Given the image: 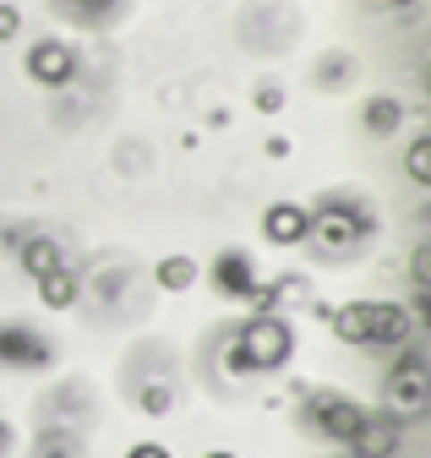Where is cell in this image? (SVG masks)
Wrapping results in <instances>:
<instances>
[{
	"label": "cell",
	"mask_w": 431,
	"mask_h": 458,
	"mask_svg": "<svg viewBox=\"0 0 431 458\" xmlns=\"http://www.w3.org/2000/svg\"><path fill=\"white\" fill-rule=\"evenodd\" d=\"M290 350H295L290 322L274 317V311H257L251 322L235 327L230 350H224V366H230V371H279V366L290 360Z\"/></svg>",
	"instance_id": "obj_1"
},
{
	"label": "cell",
	"mask_w": 431,
	"mask_h": 458,
	"mask_svg": "<svg viewBox=\"0 0 431 458\" xmlns=\"http://www.w3.org/2000/svg\"><path fill=\"white\" fill-rule=\"evenodd\" d=\"M334 333L344 344H366V350H376V344H404L410 338V311L393 306V301H355V306H339L328 311Z\"/></svg>",
	"instance_id": "obj_2"
},
{
	"label": "cell",
	"mask_w": 431,
	"mask_h": 458,
	"mask_svg": "<svg viewBox=\"0 0 431 458\" xmlns=\"http://www.w3.org/2000/svg\"><path fill=\"white\" fill-rule=\"evenodd\" d=\"M371 213L360 202H344V197H328L322 208H311V229H306V241H317L322 251H355L366 235H371Z\"/></svg>",
	"instance_id": "obj_3"
},
{
	"label": "cell",
	"mask_w": 431,
	"mask_h": 458,
	"mask_svg": "<svg viewBox=\"0 0 431 458\" xmlns=\"http://www.w3.org/2000/svg\"><path fill=\"white\" fill-rule=\"evenodd\" d=\"M300 410H306V426H311L317 437H328V442H339V447H350V442L360 437V426L371 420L355 398H344V393H334V387H311Z\"/></svg>",
	"instance_id": "obj_4"
},
{
	"label": "cell",
	"mask_w": 431,
	"mask_h": 458,
	"mask_svg": "<svg viewBox=\"0 0 431 458\" xmlns=\"http://www.w3.org/2000/svg\"><path fill=\"white\" fill-rule=\"evenodd\" d=\"M213 284H219L224 301H246V306H257V311H274V306H279V290H267V284L257 278V262H251L241 246H230V251L213 257Z\"/></svg>",
	"instance_id": "obj_5"
},
{
	"label": "cell",
	"mask_w": 431,
	"mask_h": 458,
	"mask_svg": "<svg viewBox=\"0 0 431 458\" xmlns=\"http://www.w3.org/2000/svg\"><path fill=\"white\" fill-rule=\"evenodd\" d=\"M0 366L44 371V366H55V344H49L33 322H0Z\"/></svg>",
	"instance_id": "obj_6"
},
{
	"label": "cell",
	"mask_w": 431,
	"mask_h": 458,
	"mask_svg": "<svg viewBox=\"0 0 431 458\" xmlns=\"http://www.w3.org/2000/svg\"><path fill=\"white\" fill-rule=\"evenodd\" d=\"M28 77L38 82V88H66L72 77H77V49L66 44V38H38L33 49H28Z\"/></svg>",
	"instance_id": "obj_7"
},
{
	"label": "cell",
	"mask_w": 431,
	"mask_h": 458,
	"mask_svg": "<svg viewBox=\"0 0 431 458\" xmlns=\"http://www.w3.org/2000/svg\"><path fill=\"white\" fill-rule=\"evenodd\" d=\"M306 229H311V208H300V202H274L262 213V235L274 246H300Z\"/></svg>",
	"instance_id": "obj_8"
},
{
	"label": "cell",
	"mask_w": 431,
	"mask_h": 458,
	"mask_svg": "<svg viewBox=\"0 0 431 458\" xmlns=\"http://www.w3.org/2000/svg\"><path fill=\"white\" fill-rule=\"evenodd\" d=\"M55 12L77 28H104V22H115L126 12V0H55Z\"/></svg>",
	"instance_id": "obj_9"
},
{
	"label": "cell",
	"mask_w": 431,
	"mask_h": 458,
	"mask_svg": "<svg viewBox=\"0 0 431 458\" xmlns=\"http://www.w3.org/2000/svg\"><path fill=\"white\" fill-rule=\"evenodd\" d=\"M388 398H393V404L404 398L410 410H420V398H426V360H420L415 350L404 355V371L393 366V377H388Z\"/></svg>",
	"instance_id": "obj_10"
},
{
	"label": "cell",
	"mask_w": 431,
	"mask_h": 458,
	"mask_svg": "<svg viewBox=\"0 0 431 458\" xmlns=\"http://www.w3.org/2000/svg\"><path fill=\"white\" fill-rule=\"evenodd\" d=\"M360 126H366L371 137H393V131L404 126V104H399L393 93H376V98H366V109H360Z\"/></svg>",
	"instance_id": "obj_11"
},
{
	"label": "cell",
	"mask_w": 431,
	"mask_h": 458,
	"mask_svg": "<svg viewBox=\"0 0 431 458\" xmlns=\"http://www.w3.org/2000/svg\"><path fill=\"white\" fill-rule=\"evenodd\" d=\"M17 262L33 273V278H44V273H55V267H66V257H61V246L55 241H49V235H38V229H33V235H28V246L17 251Z\"/></svg>",
	"instance_id": "obj_12"
},
{
	"label": "cell",
	"mask_w": 431,
	"mask_h": 458,
	"mask_svg": "<svg viewBox=\"0 0 431 458\" xmlns=\"http://www.w3.org/2000/svg\"><path fill=\"white\" fill-rule=\"evenodd\" d=\"M38 301H44L49 311H66V306H77V273H72V267L44 273V278H38Z\"/></svg>",
	"instance_id": "obj_13"
},
{
	"label": "cell",
	"mask_w": 431,
	"mask_h": 458,
	"mask_svg": "<svg viewBox=\"0 0 431 458\" xmlns=\"http://www.w3.org/2000/svg\"><path fill=\"white\" fill-rule=\"evenodd\" d=\"M322 88H344V82H355L360 77V61H355V55L350 49H334V55H322V61H317V72H311Z\"/></svg>",
	"instance_id": "obj_14"
},
{
	"label": "cell",
	"mask_w": 431,
	"mask_h": 458,
	"mask_svg": "<svg viewBox=\"0 0 431 458\" xmlns=\"http://www.w3.org/2000/svg\"><path fill=\"white\" fill-rule=\"evenodd\" d=\"M33 458H77V437L66 426H44L33 442Z\"/></svg>",
	"instance_id": "obj_15"
},
{
	"label": "cell",
	"mask_w": 431,
	"mask_h": 458,
	"mask_svg": "<svg viewBox=\"0 0 431 458\" xmlns=\"http://www.w3.org/2000/svg\"><path fill=\"white\" fill-rule=\"evenodd\" d=\"M158 284H165V290H191V284H197V262L191 257H165V262H158Z\"/></svg>",
	"instance_id": "obj_16"
},
{
	"label": "cell",
	"mask_w": 431,
	"mask_h": 458,
	"mask_svg": "<svg viewBox=\"0 0 431 458\" xmlns=\"http://www.w3.org/2000/svg\"><path fill=\"white\" fill-rule=\"evenodd\" d=\"M137 410H142V415H170V410H175V387H170V382L137 387Z\"/></svg>",
	"instance_id": "obj_17"
},
{
	"label": "cell",
	"mask_w": 431,
	"mask_h": 458,
	"mask_svg": "<svg viewBox=\"0 0 431 458\" xmlns=\"http://www.w3.org/2000/svg\"><path fill=\"white\" fill-rule=\"evenodd\" d=\"M251 104H257L262 114H279V109H284V88H279V82H257Z\"/></svg>",
	"instance_id": "obj_18"
},
{
	"label": "cell",
	"mask_w": 431,
	"mask_h": 458,
	"mask_svg": "<svg viewBox=\"0 0 431 458\" xmlns=\"http://www.w3.org/2000/svg\"><path fill=\"white\" fill-rule=\"evenodd\" d=\"M410 175H415L420 186L431 181V148H426V137H420V142H410Z\"/></svg>",
	"instance_id": "obj_19"
},
{
	"label": "cell",
	"mask_w": 431,
	"mask_h": 458,
	"mask_svg": "<svg viewBox=\"0 0 431 458\" xmlns=\"http://www.w3.org/2000/svg\"><path fill=\"white\" fill-rule=\"evenodd\" d=\"M28 235H33L28 224H0V251H12V257H17V251L28 246Z\"/></svg>",
	"instance_id": "obj_20"
},
{
	"label": "cell",
	"mask_w": 431,
	"mask_h": 458,
	"mask_svg": "<svg viewBox=\"0 0 431 458\" xmlns=\"http://www.w3.org/2000/svg\"><path fill=\"white\" fill-rule=\"evenodd\" d=\"M17 28H22V12H17V6H0V44L17 38Z\"/></svg>",
	"instance_id": "obj_21"
},
{
	"label": "cell",
	"mask_w": 431,
	"mask_h": 458,
	"mask_svg": "<svg viewBox=\"0 0 431 458\" xmlns=\"http://www.w3.org/2000/svg\"><path fill=\"white\" fill-rule=\"evenodd\" d=\"M126 458H170V447H158V442H137Z\"/></svg>",
	"instance_id": "obj_22"
},
{
	"label": "cell",
	"mask_w": 431,
	"mask_h": 458,
	"mask_svg": "<svg viewBox=\"0 0 431 458\" xmlns=\"http://www.w3.org/2000/svg\"><path fill=\"white\" fill-rule=\"evenodd\" d=\"M410 273H415V290H426V246H415V262H410Z\"/></svg>",
	"instance_id": "obj_23"
},
{
	"label": "cell",
	"mask_w": 431,
	"mask_h": 458,
	"mask_svg": "<svg viewBox=\"0 0 431 458\" xmlns=\"http://www.w3.org/2000/svg\"><path fill=\"white\" fill-rule=\"evenodd\" d=\"M17 447V431H12V420H0V458H6Z\"/></svg>",
	"instance_id": "obj_24"
},
{
	"label": "cell",
	"mask_w": 431,
	"mask_h": 458,
	"mask_svg": "<svg viewBox=\"0 0 431 458\" xmlns=\"http://www.w3.org/2000/svg\"><path fill=\"white\" fill-rule=\"evenodd\" d=\"M371 6H410V0H371Z\"/></svg>",
	"instance_id": "obj_25"
},
{
	"label": "cell",
	"mask_w": 431,
	"mask_h": 458,
	"mask_svg": "<svg viewBox=\"0 0 431 458\" xmlns=\"http://www.w3.org/2000/svg\"><path fill=\"white\" fill-rule=\"evenodd\" d=\"M207 458H235V453H207Z\"/></svg>",
	"instance_id": "obj_26"
}]
</instances>
